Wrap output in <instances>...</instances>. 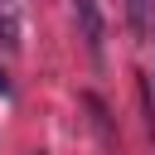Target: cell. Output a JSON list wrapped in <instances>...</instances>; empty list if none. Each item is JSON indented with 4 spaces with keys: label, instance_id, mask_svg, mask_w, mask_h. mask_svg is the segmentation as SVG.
Here are the masks:
<instances>
[{
    "label": "cell",
    "instance_id": "obj_5",
    "mask_svg": "<svg viewBox=\"0 0 155 155\" xmlns=\"http://www.w3.org/2000/svg\"><path fill=\"white\" fill-rule=\"evenodd\" d=\"M0 97H10V78L5 73H0Z\"/></svg>",
    "mask_w": 155,
    "mask_h": 155
},
{
    "label": "cell",
    "instance_id": "obj_4",
    "mask_svg": "<svg viewBox=\"0 0 155 155\" xmlns=\"http://www.w3.org/2000/svg\"><path fill=\"white\" fill-rule=\"evenodd\" d=\"M0 34H5V44H19V39H15V19H10V15H0Z\"/></svg>",
    "mask_w": 155,
    "mask_h": 155
},
{
    "label": "cell",
    "instance_id": "obj_1",
    "mask_svg": "<svg viewBox=\"0 0 155 155\" xmlns=\"http://www.w3.org/2000/svg\"><path fill=\"white\" fill-rule=\"evenodd\" d=\"M73 10H78V24H82V44H87L92 63H102V10H97V0H73Z\"/></svg>",
    "mask_w": 155,
    "mask_h": 155
},
{
    "label": "cell",
    "instance_id": "obj_3",
    "mask_svg": "<svg viewBox=\"0 0 155 155\" xmlns=\"http://www.w3.org/2000/svg\"><path fill=\"white\" fill-rule=\"evenodd\" d=\"M82 102H87V111H92V126L102 131V140H111V121H107V107H102V97H92V92H87Z\"/></svg>",
    "mask_w": 155,
    "mask_h": 155
},
{
    "label": "cell",
    "instance_id": "obj_2",
    "mask_svg": "<svg viewBox=\"0 0 155 155\" xmlns=\"http://www.w3.org/2000/svg\"><path fill=\"white\" fill-rule=\"evenodd\" d=\"M150 5L155 0H126V19H131L136 34H150Z\"/></svg>",
    "mask_w": 155,
    "mask_h": 155
}]
</instances>
